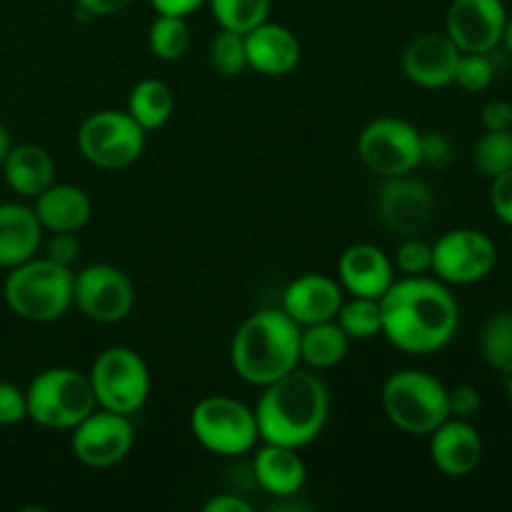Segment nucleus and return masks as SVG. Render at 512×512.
<instances>
[{"label": "nucleus", "instance_id": "nucleus-11", "mask_svg": "<svg viewBox=\"0 0 512 512\" xmlns=\"http://www.w3.org/2000/svg\"><path fill=\"white\" fill-rule=\"evenodd\" d=\"M498 260L495 243L475 228H455L433 243L435 278L445 285H473L488 278Z\"/></svg>", "mask_w": 512, "mask_h": 512}, {"label": "nucleus", "instance_id": "nucleus-20", "mask_svg": "<svg viewBox=\"0 0 512 512\" xmlns=\"http://www.w3.org/2000/svg\"><path fill=\"white\" fill-rule=\"evenodd\" d=\"M245 53H248V68L268 78H280L298 68L300 40L285 25L265 20L258 28L245 33Z\"/></svg>", "mask_w": 512, "mask_h": 512}, {"label": "nucleus", "instance_id": "nucleus-22", "mask_svg": "<svg viewBox=\"0 0 512 512\" xmlns=\"http://www.w3.org/2000/svg\"><path fill=\"white\" fill-rule=\"evenodd\" d=\"M253 473L260 488L268 495H273V498H293L303 490L308 470H305L303 458L295 448L265 443L263 448L255 450Z\"/></svg>", "mask_w": 512, "mask_h": 512}, {"label": "nucleus", "instance_id": "nucleus-43", "mask_svg": "<svg viewBox=\"0 0 512 512\" xmlns=\"http://www.w3.org/2000/svg\"><path fill=\"white\" fill-rule=\"evenodd\" d=\"M75 3L88 15H115L128 8L133 0H75Z\"/></svg>", "mask_w": 512, "mask_h": 512}, {"label": "nucleus", "instance_id": "nucleus-30", "mask_svg": "<svg viewBox=\"0 0 512 512\" xmlns=\"http://www.w3.org/2000/svg\"><path fill=\"white\" fill-rule=\"evenodd\" d=\"M213 18L223 30L250 33L268 20L270 0H208Z\"/></svg>", "mask_w": 512, "mask_h": 512}, {"label": "nucleus", "instance_id": "nucleus-10", "mask_svg": "<svg viewBox=\"0 0 512 512\" xmlns=\"http://www.w3.org/2000/svg\"><path fill=\"white\" fill-rule=\"evenodd\" d=\"M358 155L380 178L408 175L423 163V133L403 118H375L360 130Z\"/></svg>", "mask_w": 512, "mask_h": 512}, {"label": "nucleus", "instance_id": "nucleus-46", "mask_svg": "<svg viewBox=\"0 0 512 512\" xmlns=\"http://www.w3.org/2000/svg\"><path fill=\"white\" fill-rule=\"evenodd\" d=\"M508 400H510V405H512V373L508 375Z\"/></svg>", "mask_w": 512, "mask_h": 512}, {"label": "nucleus", "instance_id": "nucleus-19", "mask_svg": "<svg viewBox=\"0 0 512 512\" xmlns=\"http://www.w3.org/2000/svg\"><path fill=\"white\" fill-rule=\"evenodd\" d=\"M343 288L335 278L323 273H305L295 278L288 288L283 290V303L280 308L300 325L328 323L335 320L340 305H343Z\"/></svg>", "mask_w": 512, "mask_h": 512}, {"label": "nucleus", "instance_id": "nucleus-3", "mask_svg": "<svg viewBox=\"0 0 512 512\" xmlns=\"http://www.w3.org/2000/svg\"><path fill=\"white\" fill-rule=\"evenodd\" d=\"M230 363L245 383H275L300 365V325L283 308L258 310L235 330Z\"/></svg>", "mask_w": 512, "mask_h": 512}, {"label": "nucleus", "instance_id": "nucleus-38", "mask_svg": "<svg viewBox=\"0 0 512 512\" xmlns=\"http://www.w3.org/2000/svg\"><path fill=\"white\" fill-rule=\"evenodd\" d=\"M80 255V243L75 238V233H53L48 243V255L45 258L55 260V263L65 265V268H73V263Z\"/></svg>", "mask_w": 512, "mask_h": 512}, {"label": "nucleus", "instance_id": "nucleus-14", "mask_svg": "<svg viewBox=\"0 0 512 512\" xmlns=\"http://www.w3.org/2000/svg\"><path fill=\"white\" fill-rule=\"evenodd\" d=\"M375 195V213L390 233L400 238H413L423 233L435 213V198L428 183L408 175L383 178Z\"/></svg>", "mask_w": 512, "mask_h": 512}, {"label": "nucleus", "instance_id": "nucleus-13", "mask_svg": "<svg viewBox=\"0 0 512 512\" xmlns=\"http://www.w3.org/2000/svg\"><path fill=\"white\" fill-rule=\"evenodd\" d=\"M135 443V430L130 415L110 413L95 408L85 420L73 428L70 448L73 455L88 468H113L120 460L128 458Z\"/></svg>", "mask_w": 512, "mask_h": 512}, {"label": "nucleus", "instance_id": "nucleus-25", "mask_svg": "<svg viewBox=\"0 0 512 512\" xmlns=\"http://www.w3.org/2000/svg\"><path fill=\"white\" fill-rule=\"evenodd\" d=\"M350 338L335 320L300 328V363L315 370H330L348 355Z\"/></svg>", "mask_w": 512, "mask_h": 512}, {"label": "nucleus", "instance_id": "nucleus-6", "mask_svg": "<svg viewBox=\"0 0 512 512\" xmlns=\"http://www.w3.org/2000/svg\"><path fill=\"white\" fill-rule=\"evenodd\" d=\"M383 410L408 435H430L450 418L448 388L425 370H398L383 385Z\"/></svg>", "mask_w": 512, "mask_h": 512}, {"label": "nucleus", "instance_id": "nucleus-41", "mask_svg": "<svg viewBox=\"0 0 512 512\" xmlns=\"http://www.w3.org/2000/svg\"><path fill=\"white\" fill-rule=\"evenodd\" d=\"M208 0H150L158 15H175V18H188L195 10L203 8Z\"/></svg>", "mask_w": 512, "mask_h": 512}, {"label": "nucleus", "instance_id": "nucleus-17", "mask_svg": "<svg viewBox=\"0 0 512 512\" xmlns=\"http://www.w3.org/2000/svg\"><path fill=\"white\" fill-rule=\"evenodd\" d=\"M460 50L445 33H423L403 50V73L420 88H448L455 78Z\"/></svg>", "mask_w": 512, "mask_h": 512}, {"label": "nucleus", "instance_id": "nucleus-5", "mask_svg": "<svg viewBox=\"0 0 512 512\" xmlns=\"http://www.w3.org/2000/svg\"><path fill=\"white\" fill-rule=\"evenodd\" d=\"M25 400L28 418L48 430H73L98 408L90 378L75 368H48L38 373L25 390Z\"/></svg>", "mask_w": 512, "mask_h": 512}, {"label": "nucleus", "instance_id": "nucleus-8", "mask_svg": "<svg viewBox=\"0 0 512 512\" xmlns=\"http://www.w3.org/2000/svg\"><path fill=\"white\" fill-rule=\"evenodd\" d=\"M98 408L120 415H135L150 395V370L143 355L115 345L95 358L88 373Z\"/></svg>", "mask_w": 512, "mask_h": 512}, {"label": "nucleus", "instance_id": "nucleus-24", "mask_svg": "<svg viewBox=\"0 0 512 512\" xmlns=\"http://www.w3.org/2000/svg\"><path fill=\"white\" fill-rule=\"evenodd\" d=\"M35 215L48 233H78L93 215L88 193L75 185L53 183L35 198Z\"/></svg>", "mask_w": 512, "mask_h": 512}, {"label": "nucleus", "instance_id": "nucleus-31", "mask_svg": "<svg viewBox=\"0 0 512 512\" xmlns=\"http://www.w3.org/2000/svg\"><path fill=\"white\" fill-rule=\"evenodd\" d=\"M473 163L485 178H498L512 168V130H485L473 148Z\"/></svg>", "mask_w": 512, "mask_h": 512}, {"label": "nucleus", "instance_id": "nucleus-23", "mask_svg": "<svg viewBox=\"0 0 512 512\" xmlns=\"http://www.w3.org/2000/svg\"><path fill=\"white\" fill-rule=\"evenodd\" d=\"M3 178L20 198L35 200L55 183V160L45 148L33 143L13 145L3 160Z\"/></svg>", "mask_w": 512, "mask_h": 512}, {"label": "nucleus", "instance_id": "nucleus-2", "mask_svg": "<svg viewBox=\"0 0 512 512\" xmlns=\"http://www.w3.org/2000/svg\"><path fill=\"white\" fill-rule=\"evenodd\" d=\"M330 415V393L315 373L295 368L275 383L265 385L255 420L263 443L305 448L320 438Z\"/></svg>", "mask_w": 512, "mask_h": 512}, {"label": "nucleus", "instance_id": "nucleus-35", "mask_svg": "<svg viewBox=\"0 0 512 512\" xmlns=\"http://www.w3.org/2000/svg\"><path fill=\"white\" fill-rule=\"evenodd\" d=\"M28 418V400L25 390L18 385L0 380V425H18Z\"/></svg>", "mask_w": 512, "mask_h": 512}, {"label": "nucleus", "instance_id": "nucleus-28", "mask_svg": "<svg viewBox=\"0 0 512 512\" xmlns=\"http://www.w3.org/2000/svg\"><path fill=\"white\" fill-rule=\"evenodd\" d=\"M148 48L155 58L165 60V63L185 58L190 48V28L185 18L158 15L148 28Z\"/></svg>", "mask_w": 512, "mask_h": 512}, {"label": "nucleus", "instance_id": "nucleus-36", "mask_svg": "<svg viewBox=\"0 0 512 512\" xmlns=\"http://www.w3.org/2000/svg\"><path fill=\"white\" fill-rule=\"evenodd\" d=\"M450 418L473 420L483 410V395L473 385H455L448 390Z\"/></svg>", "mask_w": 512, "mask_h": 512}, {"label": "nucleus", "instance_id": "nucleus-4", "mask_svg": "<svg viewBox=\"0 0 512 512\" xmlns=\"http://www.w3.org/2000/svg\"><path fill=\"white\" fill-rule=\"evenodd\" d=\"M73 268L50 258H30L10 268L3 298L10 313L28 323H53L73 308Z\"/></svg>", "mask_w": 512, "mask_h": 512}, {"label": "nucleus", "instance_id": "nucleus-21", "mask_svg": "<svg viewBox=\"0 0 512 512\" xmlns=\"http://www.w3.org/2000/svg\"><path fill=\"white\" fill-rule=\"evenodd\" d=\"M43 233L33 208L23 203H0V268L10 270L35 258Z\"/></svg>", "mask_w": 512, "mask_h": 512}, {"label": "nucleus", "instance_id": "nucleus-1", "mask_svg": "<svg viewBox=\"0 0 512 512\" xmlns=\"http://www.w3.org/2000/svg\"><path fill=\"white\" fill-rule=\"evenodd\" d=\"M383 335L408 355H433L450 345L460 308L448 285L428 275H403L380 298Z\"/></svg>", "mask_w": 512, "mask_h": 512}, {"label": "nucleus", "instance_id": "nucleus-27", "mask_svg": "<svg viewBox=\"0 0 512 512\" xmlns=\"http://www.w3.org/2000/svg\"><path fill=\"white\" fill-rule=\"evenodd\" d=\"M480 353L498 373H512V310L493 313L480 333Z\"/></svg>", "mask_w": 512, "mask_h": 512}, {"label": "nucleus", "instance_id": "nucleus-16", "mask_svg": "<svg viewBox=\"0 0 512 512\" xmlns=\"http://www.w3.org/2000/svg\"><path fill=\"white\" fill-rule=\"evenodd\" d=\"M395 280V265L385 250L370 243H355L338 260V283L350 298L380 300Z\"/></svg>", "mask_w": 512, "mask_h": 512}, {"label": "nucleus", "instance_id": "nucleus-7", "mask_svg": "<svg viewBox=\"0 0 512 512\" xmlns=\"http://www.w3.org/2000/svg\"><path fill=\"white\" fill-rule=\"evenodd\" d=\"M190 433L208 453L220 458H238L258 445L255 410L228 395L203 398L190 413Z\"/></svg>", "mask_w": 512, "mask_h": 512}, {"label": "nucleus", "instance_id": "nucleus-40", "mask_svg": "<svg viewBox=\"0 0 512 512\" xmlns=\"http://www.w3.org/2000/svg\"><path fill=\"white\" fill-rule=\"evenodd\" d=\"M480 120H483L485 130H512V103L490 100L483 108Z\"/></svg>", "mask_w": 512, "mask_h": 512}, {"label": "nucleus", "instance_id": "nucleus-32", "mask_svg": "<svg viewBox=\"0 0 512 512\" xmlns=\"http://www.w3.org/2000/svg\"><path fill=\"white\" fill-rule=\"evenodd\" d=\"M210 65L223 78H235L248 70V53H245V35L223 30L210 40Z\"/></svg>", "mask_w": 512, "mask_h": 512}, {"label": "nucleus", "instance_id": "nucleus-37", "mask_svg": "<svg viewBox=\"0 0 512 512\" xmlns=\"http://www.w3.org/2000/svg\"><path fill=\"white\" fill-rule=\"evenodd\" d=\"M490 205H493L495 215L503 220L505 225H512V168L493 178L490 185Z\"/></svg>", "mask_w": 512, "mask_h": 512}, {"label": "nucleus", "instance_id": "nucleus-12", "mask_svg": "<svg viewBox=\"0 0 512 512\" xmlns=\"http://www.w3.org/2000/svg\"><path fill=\"white\" fill-rule=\"evenodd\" d=\"M73 305L93 323H120L135 308V285L113 265H88L75 275Z\"/></svg>", "mask_w": 512, "mask_h": 512}, {"label": "nucleus", "instance_id": "nucleus-15", "mask_svg": "<svg viewBox=\"0 0 512 512\" xmlns=\"http://www.w3.org/2000/svg\"><path fill=\"white\" fill-rule=\"evenodd\" d=\"M503 0H453L445 18V35L458 45L460 53H493L503 40Z\"/></svg>", "mask_w": 512, "mask_h": 512}, {"label": "nucleus", "instance_id": "nucleus-26", "mask_svg": "<svg viewBox=\"0 0 512 512\" xmlns=\"http://www.w3.org/2000/svg\"><path fill=\"white\" fill-rule=\"evenodd\" d=\"M128 110L135 118V123L150 133V130L163 128L175 113V95L168 83L158 78H145L133 85L128 95Z\"/></svg>", "mask_w": 512, "mask_h": 512}, {"label": "nucleus", "instance_id": "nucleus-29", "mask_svg": "<svg viewBox=\"0 0 512 512\" xmlns=\"http://www.w3.org/2000/svg\"><path fill=\"white\" fill-rule=\"evenodd\" d=\"M335 323L343 328L350 340H370L375 335H383V313H380V300L370 298H350L343 300Z\"/></svg>", "mask_w": 512, "mask_h": 512}, {"label": "nucleus", "instance_id": "nucleus-18", "mask_svg": "<svg viewBox=\"0 0 512 512\" xmlns=\"http://www.w3.org/2000/svg\"><path fill=\"white\" fill-rule=\"evenodd\" d=\"M430 458L448 478H468L483 460V438L470 420L448 418L430 433Z\"/></svg>", "mask_w": 512, "mask_h": 512}, {"label": "nucleus", "instance_id": "nucleus-34", "mask_svg": "<svg viewBox=\"0 0 512 512\" xmlns=\"http://www.w3.org/2000/svg\"><path fill=\"white\" fill-rule=\"evenodd\" d=\"M393 265L403 275H428L433 270V245L420 240L418 235L403 238L395 250Z\"/></svg>", "mask_w": 512, "mask_h": 512}, {"label": "nucleus", "instance_id": "nucleus-39", "mask_svg": "<svg viewBox=\"0 0 512 512\" xmlns=\"http://www.w3.org/2000/svg\"><path fill=\"white\" fill-rule=\"evenodd\" d=\"M453 158V145L443 133L423 135V163L445 165Z\"/></svg>", "mask_w": 512, "mask_h": 512}, {"label": "nucleus", "instance_id": "nucleus-9", "mask_svg": "<svg viewBox=\"0 0 512 512\" xmlns=\"http://www.w3.org/2000/svg\"><path fill=\"white\" fill-rule=\"evenodd\" d=\"M145 135L128 110H98L80 125L78 148L95 168L120 170L143 155Z\"/></svg>", "mask_w": 512, "mask_h": 512}, {"label": "nucleus", "instance_id": "nucleus-44", "mask_svg": "<svg viewBox=\"0 0 512 512\" xmlns=\"http://www.w3.org/2000/svg\"><path fill=\"white\" fill-rule=\"evenodd\" d=\"M10 148H13V140H10L8 128H5V125L0 123V165H3L5 155L10 153Z\"/></svg>", "mask_w": 512, "mask_h": 512}, {"label": "nucleus", "instance_id": "nucleus-45", "mask_svg": "<svg viewBox=\"0 0 512 512\" xmlns=\"http://www.w3.org/2000/svg\"><path fill=\"white\" fill-rule=\"evenodd\" d=\"M500 43L505 45V50L512 55V15H508V20H505V30H503V40Z\"/></svg>", "mask_w": 512, "mask_h": 512}, {"label": "nucleus", "instance_id": "nucleus-33", "mask_svg": "<svg viewBox=\"0 0 512 512\" xmlns=\"http://www.w3.org/2000/svg\"><path fill=\"white\" fill-rule=\"evenodd\" d=\"M493 80L495 65L488 53H460L453 83H458L468 93H483L493 85Z\"/></svg>", "mask_w": 512, "mask_h": 512}, {"label": "nucleus", "instance_id": "nucleus-42", "mask_svg": "<svg viewBox=\"0 0 512 512\" xmlns=\"http://www.w3.org/2000/svg\"><path fill=\"white\" fill-rule=\"evenodd\" d=\"M248 500H243L240 495H233V493H220V495H213V498L208 500V503L203 505V512H250Z\"/></svg>", "mask_w": 512, "mask_h": 512}]
</instances>
